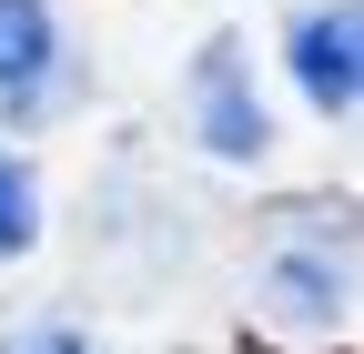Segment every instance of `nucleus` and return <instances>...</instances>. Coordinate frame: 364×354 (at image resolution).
I'll list each match as a JSON object with an SVG mask.
<instances>
[{"label":"nucleus","instance_id":"obj_3","mask_svg":"<svg viewBox=\"0 0 364 354\" xmlns=\"http://www.w3.org/2000/svg\"><path fill=\"white\" fill-rule=\"evenodd\" d=\"M284 51H294L304 102L324 122H354V102H364V11H354V0H314Z\"/></svg>","mask_w":364,"mask_h":354},{"label":"nucleus","instance_id":"obj_4","mask_svg":"<svg viewBox=\"0 0 364 354\" xmlns=\"http://www.w3.org/2000/svg\"><path fill=\"white\" fill-rule=\"evenodd\" d=\"M61 81H71V51H61L51 0H0V122L51 112Z\"/></svg>","mask_w":364,"mask_h":354},{"label":"nucleus","instance_id":"obj_5","mask_svg":"<svg viewBox=\"0 0 364 354\" xmlns=\"http://www.w3.org/2000/svg\"><path fill=\"white\" fill-rule=\"evenodd\" d=\"M31 243H41V172L0 142V263H21Z\"/></svg>","mask_w":364,"mask_h":354},{"label":"nucleus","instance_id":"obj_1","mask_svg":"<svg viewBox=\"0 0 364 354\" xmlns=\"http://www.w3.org/2000/svg\"><path fill=\"white\" fill-rule=\"evenodd\" d=\"M182 112H193V132H203L213 162H263V152H273L263 81H253V51H243L233 31H213L203 51H193V71H182Z\"/></svg>","mask_w":364,"mask_h":354},{"label":"nucleus","instance_id":"obj_6","mask_svg":"<svg viewBox=\"0 0 364 354\" xmlns=\"http://www.w3.org/2000/svg\"><path fill=\"white\" fill-rule=\"evenodd\" d=\"M0 354H91V334H81V324H11Z\"/></svg>","mask_w":364,"mask_h":354},{"label":"nucleus","instance_id":"obj_2","mask_svg":"<svg viewBox=\"0 0 364 354\" xmlns=\"http://www.w3.org/2000/svg\"><path fill=\"white\" fill-rule=\"evenodd\" d=\"M344 314H354V274H344V253H324V243H284V253H263V274H253V324H263V334L324 344V334H344Z\"/></svg>","mask_w":364,"mask_h":354}]
</instances>
